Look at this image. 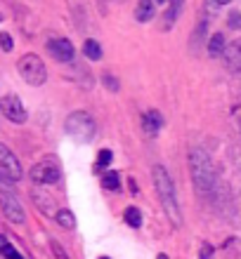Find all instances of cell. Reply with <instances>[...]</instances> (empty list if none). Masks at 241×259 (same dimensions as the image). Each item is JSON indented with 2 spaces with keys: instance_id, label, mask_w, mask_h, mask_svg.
Masks as SVG:
<instances>
[{
  "instance_id": "cell-16",
  "label": "cell",
  "mask_w": 241,
  "mask_h": 259,
  "mask_svg": "<svg viewBox=\"0 0 241 259\" xmlns=\"http://www.w3.org/2000/svg\"><path fill=\"white\" fill-rule=\"evenodd\" d=\"M125 222H128L132 229H137V226L142 224V212H140L137 207H128V210H125Z\"/></svg>"
},
{
  "instance_id": "cell-9",
  "label": "cell",
  "mask_w": 241,
  "mask_h": 259,
  "mask_svg": "<svg viewBox=\"0 0 241 259\" xmlns=\"http://www.w3.org/2000/svg\"><path fill=\"white\" fill-rule=\"evenodd\" d=\"M48 52L52 57H55L57 62H74V45H71L66 38H52V40H48Z\"/></svg>"
},
{
  "instance_id": "cell-23",
  "label": "cell",
  "mask_w": 241,
  "mask_h": 259,
  "mask_svg": "<svg viewBox=\"0 0 241 259\" xmlns=\"http://www.w3.org/2000/svg\"><path fill=\"white\" fill-rule=\"evenodd\" d=\"M201 259H211V245L201 247Z\"/></svg>"
},
{
  "instance_id": "cell-18",
  "label": "cell",
  "mask_w": 241,
  "mask_h": 259,
  "mask_svg": "<svg viewBox=\"0 0 241 259\" xmlns=\"http://www.w3.org/2000/svg\"><path fill=\"white\" fill-rule=\"evenodd\" d=\"M102 184L107 186V189H111V191H116V189H118V175L114 170L107 172V175H104V179H102Z\"/></svg>"
},
{
  "instance_id": "cell-4",
  "label": "cell",
  "mask_w": 241,
  "mask_h": 259,
  "mask_svg": "<svg viewBox=\"0 0 241 259\" xmlns=\"http://www.w3.org/2000/svg\"><path fill=\"white\" fill-rule=\"evenodd\" d=\"M17 71H19L21 78H24L28 85H33V88L43 85L45 78H48L45 64H43V59L38 55H24L19 59V64H17Z\"/></svg>"
},
{
  "instance_id": "cell-22",
  "label": "cell",
  "mask_w": 241,
  "mask_h": 259,
  "mask_svg": "<svg viewBox=\"0 0 241 259\" xmlns=\"http://www.w3.org/2000/svg\"><path fill=\"white\" fill-rule=\"evenodd\" d=\"M104 85H107V88H111V90H114V92H116V90H118V82L114 80L111 75H104Z\"/></svg>"
},
{
  "instance_id": "cell-8",
  "label": "cell",
  "mask_w": 241,
  "mask_h": 259,
  "mask_svg": "<svg viewBox=\"0 0 241 259\" xmlns=\"http://www.w3.org/2000/svg\"><path fill=\"white\" fill-rule=\"evenodd\" d=\"M0 170L5 172L10 179H21V165L19 160H17V156H14L12 151L7 149L5 144H0Z\"/></svg>"
},
{
  "instance_id": "cell-25",
  "label": "cell",
  "mask_w": 241,
  "mask_h": 259,
  "mask_svg": "<svg viewBox=\"0 0 241 259\" xmlns=\"http://www.w3.org/2000/svg\"><path fill=\"white\" fill-rule=\"evenodd\" d=\"M213 3H218V5H227L229 0H213Z\"/></svg>"
},
{
  "instance_id": "cell-29",
  "label": "cell",
  "mask_w": 241,
  "mask_h": 259,
  "mask_svg": "<svg viewBox=\"0 0 241 259\" xmlns=\"http://www.w3.org/2000/svg\"><path fill=\"white\" fill-rule=\"evenodd\" d=\"M0 19H3V14H0Z\"/></svg>"
},
{
  "instance_id": "cell-30",
  "label": "cell",
  "mask_w": 241,
  "mask_h": 259,
  "mask_svg": "<svg viewBox=\"0 0 241 259\" xmlns=\"http://www.w3.org/2000/svg\"><path fill=\"white\" fill-rule=\"evenodd\" d=\"M239 130H241V127H239Z\"/></svg>"
},
{
  "instance_id": "cell-10",
  "label": "cell",
  "mask_w": 241,
  "mask_h": 259,
  "mask_svg": "<svg viewBox=\"0 0 241 259\" xmlns=\"http://www.w3.org/2000/svg\"><path fill=\"white\" fill-rule=\"evenodd\" d=\"M222 57H225V64L232 71H241V38L229 42L227 48H225V52H222Z\"/></svg>"
},
{
  "instance_id": "cell-13",
  "label": "cell",
  "mask_w": 241,
  "mask_h": 259,
  "mask_svg": "<svg viewBox=\"0 0 241 259\" xmlns=\"http://www.w3.org/2000/svg\"><path fill=\"white\" fill-rule=\"evenodd\" d=\"M83 55L88 57L90 62L102 59V48H99V42H97V40H85V42H83Z\"/></svg>"
},
{
  "instance_id": "cell-28",
  "label": "cell",
  "mask_w": 241,
  "mask_h": 259,
  "mask_svg": "<svg viewBox=\"0 0 241 259\" xmlns=\"http://www.w3.org/2000/svg\"><path fill=\"white\" fill-rule=\"evenodd\" d=\"M99 259H109V257H99Z\"/></svg>"
},
{
  "instance_id": "cell-7",
  "label": "cell",
  "mask_w": 241,
  "mask_h": 259,
  "mask_svg": "<svg viewBox=\"0 0 241 259\" xmlns=\"http://www.w3.org/2000/svg\"><path fill=\"white\" fill-rule=\"evenodd\" d=\"M0 111L12 123H24L26 120V109H24V104H21V99L17 95H5V99L0 102Z\"/></svg>"
},
{
  "instance_id": "cell-12",
  "label": "cell",
  "mask_w": 241,
  "mask_h": 259,
  "mask_svg": "<svg viewBox=\"0 0 241 259\" xmlns=\"http://www.w3.org/2000/svg\"><path fill=\"white\" fill-rule=\"evenodd\" d=\"M135 17L137 21H149L154 17V0H140L135 7Z\"/></svg>"
},
{
  "instance_id": "cell-5",
  "label": "cell",
  "mask_w": 241,
  "mask_h": 259,
  "mask_svg": "<svg viewBox=\"0 0 241 259\" xmlns=\"http://www.w3.org/2000/svg\"><path fill=\"white\" fill-rule=\"evenodd\" d=\"M59 175H62V170H59L57 158H43L41 163H36L31 167V179L36 184H55Z\"/></svg>"
},
{
  "instance_id": "cell-2",
  "label": "cell",
  "mask_w": 241,
  "mask_h": 259,
  "mask_svg": "<svg viewBox=\"0 0 241 259\" xmlns=\"http://www.w3.org/2000/svg\"><path fill=\"white\" fill-rule=\"evenodd\" d=\"M189 165H192V177L194 184L201 193L211 196V191L215 189V167L213 160L203 149H192L189 153Z\"/></svg>"
},
{
  "instance_id": "cell-26",
  "label": "cell",
  "mask_w": 241,
  "mask_h": 259,
  "mask_svg": "<svg viewBox=\"0 0 241 259\" xmlns=\"http://www.w3.org/2000/svg\"><path fill=\"white\" fill-rule=\"evenodd\" d=\"M156 259H168V257H165V254H159V257H156Z\"/></svg>"
},
{
  "instance_id": "cell-11",
  "label": "cell",
  "mask_w": 241,
  "mask_h": 259,
  "mask_svg": "<svg viewBox=\"0 0 241 259\" xmlns=\"http://www.w3.org/2000/svg\"><path fill=\"white\" fill-rule=\"evenodd\" d=\"M161 125H163V118H161L159 111H147L142 116V127H145L147 135H156Z\"/></svg>"
},
{
  "instance_id": "cell-15",
  "label": "cell",
  "mask_w": 241,
  "mask_h": 259,
  "mask_svg": "<svg viewBox=\"0 0 241 259\" xmlns=\"http://www.w3.org/2000/svg\"><path fill=\"white\" fill-rule=\"evenodd\" d=\"M57 222H59V226H64V229H74V226H76V217H74V212L71 210H59L57 212Z\"/></svg>"
},
{
  "instance_id": "cell-21",
  "label": "cell",
  "mask_w": 241,
  "mask_h": 259,
  "mask_svg": "<svg viewBox=\"0 0 241 259\" xmlns=\"http://www.w3.org/2000/svg\"><path fill=\"white\" fill-rule=\"evenodd\" d=\"M52 252H55L57 259H69V257H66V252H64V250L57 245V243H52Z\"/></svg>"
},
{
  "instance_id": "cell-1",
  "label": "cell",
  "mask_w": 241,
  "mask_h": 259,
  "mask_svg": "<svg viewBox=\"0 0 241 259\" xmlns=\"http://www.w3.org/2000/svg\"><path fill=\"white\" fill-rule=\"evenodd\" d=\"M154 184H156V193L161 198V205H163L165 214L173 219V224L180 226L182 224V214H180V205H178V198H175V189H173V182H170V175L165 172L163 165H154Z\"/></svg>"
},
{
  "instance_id": "cell-3",
  "label": "cell",
  "mask_w": 241,
  "mask_h": 259,
  "mask_svg": "<svg viewBox=\"0 0 241 259\" xmlns=\"http://www.w3.org/2000/svg\"><path fill=\"white\" fill-rule=\"evenodd\" d=\"M66 135L81 144L90 142V139L95 137V120H92V116L85 113V111L71 113V116L66 118Z\"/></svg>"
},
{
  "instance_id": "cell-6",
  "label": "cell",
  "mask_w": 241,
  "mask_h": 259,
  "mask_svg": "<svg viewBox=\"0 0 241 259\" xmlns=\"http://www.w3.org/2000/svg\"><path fill=\"white\" fill-rule=\"evenodd\" d=\"M0 210L12 224H24V207L12 191H0Z\"/></svg>"
},
{
  "instance_id": "cell-14",
  "label": "cell",
  "mask_w": 241,
  "mask_h": 259,
  "mask_svg": "<svg viewBox=\"0 0 241 259\" xmlns=\"http://www.w3.org/2000/svg\"><path fill=\"white\" fill-rule=\"evenodd\" d=\"M225 35L222 33H215L213 38H211V42H208V55L211 57H220L222 52H225Z\"/></svg>"
},
{
  "instance_id": "cell-27",
  "label": "cell",
  "mask_w": 241,
  "mask_h": 259,
  "mask_svg": "<svg viewBox=\"0 0 241 259\" xmlns=\"http://www.w3.org/2000/svg\"><path fill=\"white\" fill-rule=\"evenodd\" d=\"M156 3H165V0H156Z\"/></svg>"
},
{
  "instance_id": "cell-20",
  "label": "cell",
  "mask_w": 241,
  "mask_h": 259,
  "mask_svg": "<svg viewBox=\"0 0 241 259\" xmlns=\"http://www.w3.org/2000/svg\"><path fill=\"white\" fill-rule=\"evenodd\" d=\"M0 48L5 50V52L12 50V38H10V33H0Z\"/></svg>"
},
{
  "instance_id": "cell-17",
  "label": "cell",
  "mask_w": 241,
  "mask_h": 259,
  "mask_svg": "<svg viewBox=\"0 0 241 259\" xmlns=\"http://www.w3.org/2000/svg\"><path fill=\"white\" fill-rule=\"evenodd\" d=\"M111 151L109 149H104V151H99V156H97V163H95V170H104L107 165L111 163Z\"/></svg>"
},
{
  "instance_id": "cell-19",
  "label": "cell",
  "mask_w": 241,
  "mask_h": 259,
  "mask_svg": "<svg viewBox=\"0 0 241 259\" xmlns=\"http://www.w3.org/2000/svg\"><path fill=\"white\" fill-rule=\"evenodd\" d=\"M180 5H182V0H173L170 12H168V24H165V26H170L173 21H175V17H178V12H180Z\"/></svg>"
},
{
  "instance_id": "cell-24",
  "label": "cell",
  "mask_w": 241,
  "mask_h": 259,
  "mask_svg": "<svg viewBox=\"0 0 241 259\" xmlns=\"http://www.w3.org/2000/svg\"><path fill=\"white\" fill-rule=\"evenodd\" d=\"M229 24H232V26H239V12H232V17H229Z\"/></svg>"
}]
</instances>
